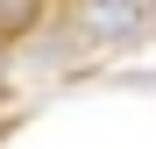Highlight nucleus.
Here are the masks:
<instances>
[{
  "label": "nucleus",
  "instance_id": "obj_1",
  "mask_svg": "<svg viewBox=\"0 0 156 149\" xmlns=\"http://www.w3.org/2000/svg\"><path fill=\"white\" fill-rule=\"evenodd\" d=\"M71 21H78V36L99 43V50H135L156 29L149 0H71Z\"/></svg>",
  "mask_w": 156,
  "mask_h": 149
},
{
  "label": "nucleus",
  "instance_id": "obj_2",
  "mask_svg": "<svg viewBox=\"0 0 156 149\" xmlns=\"http://www.w3.org/2000/svg\"><path fill=\"white\" fill-rule=\"evenodd\" d=\"M43 14H50V0H0V43L36 36V29H43Z\"/></svg>",
  "mask_w": 156,
  "mask_h": 149
},
{
  "label": "nucleus",
  "instance_id": "obj_3",
  "mask_svg": "<svg viewBox=\"0 0 156 149\" xmlns=\"http://www.w3.org/2000/svg\"><path fill=\"white\" fill-rule=\"evenodd\" d=\"M149 14H156V0H149Z\"/></svg>",
  "mask_w": 156,
  "mask_h": 149
}]
</instances>
